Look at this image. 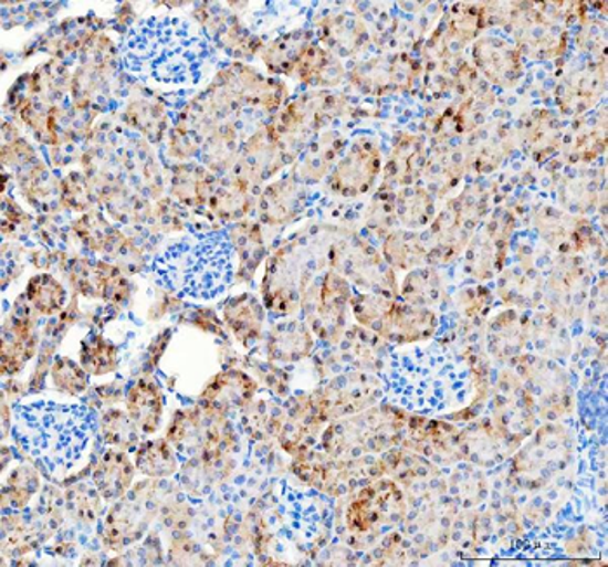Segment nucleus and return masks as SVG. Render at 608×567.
I'll return each mask as SVG.
<instances>
[{
  "instance_id": "obj_27",
  "label": "nucleus",
  "mask_w": 608,
  "mask_h": 567,
  "mask_svg": "<svg viewBox=\"0 0 608 567\" xmlns=\"http://www.w3.org/2000/svg\"><path fill=\"white\" fill-rule=\"evenodd\" d=\"M21 78H23L27 94L44 99L51 105H56L65 98L72 87V75L69 69L56 57L36 66L32 74L21 75Z\"/></svg>"
},
{
  "instance_id": "obj_5",
  "label": "nucleus",
  "mask_w": 608,
  "mask_h": 567,
  "mask_svg": "<svg viewBox=\"0 0 608 567\" xmlns=\"http://www.w3.org/2000/svg\"><path fill=\"white\" fill-rule=\"evenodd\" d=\"M328 262L337 274L355 282L365 290L388 291L397 290L394 272L382 260L373 245L361 241L357 235L339 239L328 248Z\"/></svg>"
},
{
  "instance_id": "obj_10",
  "label": "nucleus",
  "mask_w": 608,
  "mask_h": 567,
  "mask_svg": "<svg viewBox=\"0 0 608 567\" xmlns=\"http://www.w3.org/2000/svg\"><path fill=\"white\" fill-rule=\"evenodd\" d=\"M510 21L518 39L520 50L528 56L547 60L564 51L565 30L559 29L555 18L544 17L541 8H515Z\"/></svg>"
},
{
  "instance_id": "obj_53",
  "label": "nucleus",
  "mask_w": 608,
  "mask_h": 567,
  "mask_svg": "<svg viewBox=\"0 0 608 567\" xmlns=\"http://www.w3.org/2000/svg\"><path fill=\"white\" fill-rule=\"evenodd\" d=\"M148 220L155 221V227L163 232H172V230L181 229V212H179V204H175L170 199H164L151 209L150 218Z\"/></svg>"
},
{
  "instance_id": "obj_1",
  "label": "nucleus",
  "mask_w": 608,
  "mask_h": 567,
  "mask_svg": "<svg viewBox=\"0 0 608 567\" xmlns=\"http://www.w3.org/2000/svg\"><path fill=\"white\" fill-rule=\"evenodd\" d=\"M318 266H324L322 256L310 250V242L294 241L280 248L268 260L261 287L268 308L275 315L294 314Z\"/></svg>"
},
{
  "instance_id": "obj_55",
  "label": "nucleus",
  "mask_w": 608,
  "mask_h": 567,
  "mask_svg": "<svg viewBox=\"0 0 608 567\" xmlns=\"http://www.w3.org/2000/svg\"><path fill=\"white\" fill-rule=\"evenodd\" d=\"M170 338H172V329H164L151 339L150 348H148V356H146L148 357L145 364L146 375H150V372L157 368L158 363L163 359L167 345H169Z\"/></svg>"
},
{
  "instance_id": "obj_45",
  "label": "nucleus",
  "mask_w": 608,
  "mask_h": 567,
  "mask_svg": "<svg viewBox=\"0 0 608 567\" xmlns=\"http://www.w3.org/2000/svg\"><path fill=\"white\" fill-rule=\"evenodd\" d=\"M39 487H41V477H39L35 470L27 465L18 466L9 475L8 484H6L4 493H2V506L21 511V508L29 505Z\"/></svg>"
},
{
  "instance_id": "obj_56",
  "label": "nucleus",
  "mask_w": 608,
  "mask_h": 567,
  "mask_svg": "<svg viewBox=\"0 0 608 567\" xmlns=\"http://www.w3.org/2000/svg\"><path fill=\"white\" fill-rule=\"evenodd\" d=\"M188 318L185 317L182 321H188V323L193 324L195 327H200V329L209 330V333H221V327H219L218 318H216L214 312L212 311H190L187 312Z\"/></svg>"
},
{
  "instance_id": "obj_58",
  "label": "nucleus",
  "mask_w": 608,
  "mask_h": 567,
  "mask_svg": "<svg viewBox=\"0 0 608 567\" xmlns=\"http://www.w3.org/2000/svg\"><path fill=\"white\" fill-rule=\"evenodd\" d=\"M93 396L102 400V405H115V402L126 399L124 387L118 380L112 385H102V387L94 388Z\"/></svg>"
},
{
  "instance_id": "obj_9",
  "label": "nucleus",
  "mask_w": 608,
  "mask_h": 567,
  "mask_svg": "<svg viewBox=\"0 0 608 567\" xmlns=\"http://www.w3.org/2000/svg\"><path fill=\"white\" fill-rule=\"evenodd\" d=\"M289 162H292L291 156L280 145L272 126H263L243 144L233 169L249 185H260L270 180Z\"/></svg>"
},
{
  "instance_id": "obj_35",
  "label": "nucleus",
  "mask_w": 608,
  "mask_h": 567,
  "mask_svg": "<svg viewBox=\"0 0 608 567\" xmlns=\"http://www.w3.org/2000/svg\"><path fill=\"white\" fill-rule=\"evenodd\" d=\"M134 463L138 472L154 481L172 477L179 470L178 458L167 439H154L139 444Z\"/></svg>"
},
{
  "instance_id": "obj_23",
  "label": "nucleus",
  "mask_w": 608,
  "mask_h": 567,
  "mask_svg": "<svg viewBox=\"0 0 608 567\" xmlns=\"http://www.w3.org/2000/svg\"><path fill=\"white\" fill-rule=\"evenodd\" d=\"M296 77L306 86L318 90H333L345 81L346 70L331 51L322 45L312 44L297 65Z\"/></svg>"
},
{
  "instance_id": "obj_3",
  "label": "nucleus",
  "mask_w": 608,
  "mask_h": 567,
  "mask_svg": "<svg viewBox=\"0 0 608 567\" xmlns=\"http://www.w3.org/2000/svg\"><path fill=\"white\" fill-rule=\"evenodd\" d=\"M158 502L155 500V482H139L138 486L127 491L106 515L103 526V543L109 550L120 552L139 542L151 521L157 515Z\"/></svg>"
},
{
  "instance_id": "obj_39",
  "label": "nucleus",
  "mask_w": 608,
  "mask_h": 567,
  "mask_svg": "<svg viewBox=\"0 0 608 567\" xmlns=\"http://www.w3.org/2000/svg\"><path fill=\"white\" fill-rule=\"evenodd\" d=\"M81 366L93 376H105L118 368V348L102 335L90 333L82 339Z\"/></svg>"
},
{
  "instance_id": "obj_21",
  "label": "nucleus",
  "mask_w": 608,
  "mask_h": 567,
  "mask_svg": "<svg viewBox=\"0 0 608 567\" xmlns=\"http://www.w3.org/2000/svg\"><path fill=\"white\" fill-rule=\"evenodd\" d=\"M134 465L126 451L109 449L93 470V484L106 502H115L126 496L133 486Z\"/></svg>"
},
{
  "instance_id": "obj_40",
  "label": "nucleus",
  "mask_w": 608,
  "mask_h": 567,
  "mask_svg": "<svg viewBox=\"0 0 608 567\" xmlns=\"http://www.w3.org/2000/svg\"><path fill=\"white\" fill-rule=\"evenodd\" d=\"M395 208L397 218L407 229H418L430 221L433 214V200L430 192L422 187L401 188L398 196H395Z\"/></svg>"
},
{
  "instance_id": "obj_32",
  "label": "nucleus",
  "mask_w": 608,
  "mask_h": 567,
  "mask_svg": "<svg viewBox=\"0 0 608 567\" xmlns=\"http://www.w3.org/2000/svg\"><path fill=\"white\" fill-rule=\"evenodd\" d=\"M434 329V317L428 311L419 306L401 305L395 302L394 312L389 315L382 338L394 339L398 344L416 342V339L428 338Z\"/></svg>"
},
{
  "instance_id": "obj_43",
  "label": "nucleus",
  "mask_w": 608,
  "mask_h": 567,
  "mask_svg": "<svg viewBox=\"0 0 608 567\" xmlns=\"http://www.w3.org/2000/svg\"><path fill=\"white\" fill-rule=\"evenodd\" d=\"M99 200L105 202L112 218L122 223H139L150 218L151 206L139 196L138 190L118 187Z\"/></svg>"
},
{
  "instance_id": "obj_7",
  "label": "nucleus",
  "mask_w": 608,
  "mask_h": 567,
  "mask_svg": "<svg viewBox=\"0 0 608 567\" xmlns=\"http://www.w3.org/2000/svg\"><path fill=\"white\" fill-rule=\"evenodd\" d=\"M381 171V151L373 138L353 141L348 154L337 162L328 178V187L343 197H358L369 192Z\"/></svg>"
},
{
  "instance_id": "obj_13",
  "label": "nucleus",
  "mask_w": 608,
  "mask_h": 567,
  "mask_svg": "<svg viewBox=\"0 0 608 567\" xmlns=\"http://www.w3.org/2000/svg\"><path fill=\"white\" fill-rule=\"evenodd\" d=\"M511 145L513 133L506 123L494 120L482 124L471 133L468 144L464 145L468 169L479 172L492 171L510 154Z\"/></svg>"
},
{
  "instance_id": "obj_26",
  "label": "nucleus",
  "mask_w": 608,
  "mask_h": 567,
  "mask_svg": "<svg viewBox=\"0 0 608 567\" xmlns=\"http://www.w3.org/2000/svg\"><path fill=\"white\" fill-rule=\"evenodd\" d=\"M604 74L598 75L596 70L574 74L564 84H559L558 93H556L559 108L564 111V114L579 117L598 102L600 94L604 93Z\"/></svg>"
},
{
  "instance_id": "obj_51",
  "label": "nucleus",
  "mask_w": 608,
  "mask_h": 567,
  "mask_svg": "<svg viewBox=\"0 0 608 567\" xmlns=\"http://www.w3.org/2000/svg\"><path fill=\"white\" fill-rule=\"evenodd\" d=\"M102 498L103 496L96 490V486L78 484V486L66 491V511L77 521L94 523L99 517V512H102Z\"/></svg>"
},
{
  "instance_id": "obj_8",
  "label": "nucleus",
  "mask_w": 608,
  "mask_h": 567,
  "mask_svg": "<svg viewBox=\"0 0 608 567\" xmlns=\"http://www.w3.org/2000/svg\"><path fill=\"white\" fill-rule=\"evenodd\" d=\"M32 312V305L23 294L12 305L11 315L2 327L0 363L4 376H14L23 371L24 364H29L36 354L39 338Z\"/></svg>"
},
{
  "instance_id": "obj_12",
  "label": "nucleus",
  "mask_w": 608,
  "mask_h": 567,
  "mask_svg": "<svg viewBox=\"0 0 608 567\" xmlns=\"http://www.w3.org/2000/svg\"><path fill=\"white\" fill-rule=\"evenodd\" d=\"M258 385L251 376L239 369L218 372L200 393L199 405L218 414L245 408L254 397Z\"/></svg>"
},
{
  "instance_id": "obj_37",
  "label": "nucleus",
  "mask_w": 608,
  "mask_h": 567,
  "mask_svg": "<svg viewBox=\"0 0 608 567\" xmlns=\"http://www.w3.org/2000/svg\"><path fill=\"white\" fill-rule=\"evenodd\" d=\"M203 164L211 172H224L230 168H235L239 160V132L237 127H219L218 132L212 133L203 141L202 150Z\"/></svg>"
},
{
  "instance_id": "obj_25",
  "label": "nucleus",
  "mask_w": 608,
  "mask_h": 567,
  "mask_svg": "<svg viewBox=\"0 0 608 567\" xmlns=\"http://www.w3.org/2000/svg\"><path fill=\"white\" fill-rule=\"evenodd\" d=\"M310 45H312V32L294 30L270 42L261 50V57L272 74L294 75Z\"/></svg>"
},
{
  "instance_id": "obj_49",
  "label": "nucleus",
  "mask_w": 608,
  "mask_h": 567,
  "mask_svg": "<svg viewBox=\"0 0 608 567\" xmlns=\"http://www.w3.org/2000/svg\"><path fill=\"white\" fill-rule=\"evenodd\" d=\"M73 232L81 239L82 244L93 253H103L106 241L114 232V227L105 220L102 212L90 211L82 214L75 223H73Z\"/></svg>"
},
{
  "instance_id": "obj_34",
  "label": "nucleus",
  "mask_w": 608,
  "mask_h": 567,
  "mask_svg": "<svg viewBox=\"0 0 608 567\" xmlns=\"http://www.w3.org/2000/svg\"><path fill=\"white\" fill-rule=\"evenodd\" d=\"M122 120L130 129L141 133L150 144H160L166 136L167 114L160 103L145 98L133 99L122 112Z\"/></svg>"
},
{
  "instance_id": "obj_44",
  "label": "nucleus",
  "mask_w": 608,
  "mask_h": 567,
  "mask_svg": "<svg viewBox=\"0 0 608 567\" xmlns=\"http://www.w3.org/2000/svg\"><path fill=\"white\" fill-rule=\"evenodd\" d=\"M349 303L360 326L374 330L376 335H385L389 315L394 312V300L379 294H357Z\"/></svg>"
},
{
  "instance_id": "obj_6",
  "label": "nucleus",
  "mask_w": 608,
  "mask_h": 567,
  "mask_svg": "<svg viewBox=\"0 0 608 567\" xmlns=\"http://www.w3.org/2000/svg\"><path fill=\"white\" fill-rule=\"evenodd\" d=\"M418 74V63L409 54H382L355 66L349 72V81L361 93L382 96L395 91L410 90Z\"/></svg>"
},
{
  "instance_id": "obj_31",
  "label": "nucleus",
  "mask_w": 608,
  "mask_h": 567,
  "mask_svg": "<svg viewBox=\"0 0 608 567\" xmlns=\"http://www.w3.org/2000/svg\"><path fill=\"white\" fill-rule=\"evenodd\" d=\"M224 323L240 344L249 345L260 338L263 330L264 311L252 294H240L224 305Z\"/></svg>"
},
{
  "instance_id": "obj_46",
  "label": "nucleus",
  "mask_w": 608,
  "mask_h": 567,
  "mask_svg": "<svg viewBox=\"0 0 608 567\" xmlns=\"http://www.w3.org/2000/svg\"><path fill=\"white\" fill-rule=\"evenodd\" d=\"M51 378L57 392L77 397L90 388V372L70 357H56L51 366Z\"/></svg>"
},
{
  "instance_id": "obj_19",
  "label": "nucleus",
  "mask_w": 608,
  "mask_h": 567,
  "mask_svg": "<svg viewBox=\"0 0 608 567\" xmlns=\"http://www.w3.org/2000/svg\"><path fill=\"white\" fill-rule=\"evenodd\" d=\"M306 204V192L294 178L264 188L260 197V218L266 224H285L300 217Z\"/></svg>"
},
{
  "instance_id": "obj_15",
  "label": "nucleus",
  "mask_w": 608,
  "mask_h": 567,
  "mask_svg": "<svg viewBox=\"0 0 608 567\" xmlns=\"http://www.w3.org/2000/svg\"><path fill=\"white\" fill-rule=\"evenodd\" d=\"M476 69L495 86L510 87L522 77L518 50L503 39L482 38L474 44Z\"/></svg>"
},
{
  "instance_id": "obj_22",
  "label": "nucleus",
  "mask_w": 608,
  "mask_h": 567,
  "mask_svg": "<svg viewBox=\"0 0 608 567\" xmlns=\"http://www.w3.org/2000/svg\"><path fill=\"white\" fill-rule=\"evenodd\" d=\"M126 408L134 423L145 435L160 429L164 417V396L151 378H139L126 393Z\"/></svg>"
},
{
  "instance_id": "obj_54",
  "label": "nucleus",
  "mask_w": 608,
  "mask_h": 567,
  "mask_svg": "<svg viewBox=\"0 0 608 567\" xmlns=\"http://www.w3.org/2000/svg\"><path fill=\"white\" fill-rule=\"evenodd\" d=\"M255 371L260 372L261 380L272 388L273 392L285 393L287 390V375L282 369H276L273 364L255 363Z\"/></svg>"
},
{
  "instance_id": "obj_4",
  "label": "nucleus",
  "mask_w": 608,
  "mask_h": 567,
  "mask_svg": "<svg viewBox=\"0 0 608 567\" xmlns=\"http://www.w3.org/2000/svg\"><path fill=\"white\" fill-rule=\"evenodd\" d=\"M349 286L343 275L331 270L321 281L310 284L301 300L304 317L310 329L325 342H339L345 333L346 305Z\"/></svg>"
},
{
  "instance_id": "obj_30",
  "label": "nucleus",
  "mask_w": 608,
  "mask_h": 567,
  "mask_svg": "<svg viewBox=\"0 0 608 567\" xmlns=\"http://www.w3.org/2000/svg\"><path fill=\"white\" fill-rule=\"evenodd\" d=\"M251 193L249 183L243 181L235 172L223 180H216L207 206L214 217L221 220H239L245 217L251 209Z\"/></svg>"
},
{
  "instance_id": "obj_24",
  "label": "nucleus",
  "mask_w": 608,
  "mask_h": 567,
  "mask_svg": "<svg viewBox=\"0 0 608 567\" xmlns=\"http://www.w3.org/2000/svg\"><path fill=\"white\" fill-rule=\"evenodd\" d=\"M522 147L535 160H544L562 145L564 127L549 111H537L525 120L522 132Z\"/></svg>"
},
{
  "instance_id": "obj_11",
  "label": "nucleus",
  "mask_w": 608,
  "mask_h": 567,
  "mask_svg": "<svg viewBox=\"0 0 608 567\" xmlns=\"http://www.w3.org/2000/svg\"><path fill=\"white\" fill-rule=\"evenodd\" d=\"M374 388L376 380L370 376L349 372L331 381L321 393L313 396V399L327 420L331 417L360 411L370 400L376 399Z\"/></svg>"
},
{
  "instance_id": "obj_41",
  "label": "nucleus",
  "mask_w": 608,
  "mask_h": 567,
  "mask_svg": "<svg viewBox=\"0 0 608 567\" xmlns=\"http://www.w3.org/2000/svg\"><path fill=\"white\" fill-rule=\"evenodd\" d=\"M424 245L419 241L418 235L407 230L389 233L385 242V260L394 269L412 270L419 263L424 262Z\"/></svg>"
},
{
  "instance_id": "obj_57",
  "label": "nucleus",
  "mask_w": 608,
  "mask_h": 567,
  "mask_svg": "<svg viewBox=\"0 0 608 567\" xmlns=\"http://www.w3.org/2000/svg\"><path fill=\"white\" fill-rule=\"evenodd\" d=\"M27 217L24 212L21 211L20 206L14 202V200L2 199V229L4 233H8L9 227L11 230L17 229L18 224L24 223Z\"/></svg>"
},
{
  "instance_id": "obj_18",
  "label": "nucleus",
  "mask_w": 608,
  "mask_h": 567,
  "mask_svg": "<svg viewBox=\"0 0 608 567\" xmlns=\"http://www.w3.org/2000/svg\"><path fill=\"white\" fill-rule=\"evenodd\" d=\"M345 136L337 132L322 133L303 148L294 168V180L303 183H316L333 169L334 162L345 148Z\"/></svg>"
},
{
  "instance_id": "obj_36",
  "label": "nucleus",
  "mask_w": 608,
  "mask_h": 567,
  "mask_svg": "<svg viewBox=\"0 0 608 567\" xmlns=\"http://www.w3.org/2000/svg\"><path fill=\"white\" fill-rule=\"evenodd\" d=\"M233 244L239 254L237 281H251L264 254L263 232L260 224L252 221L237 224L233 230Z\"/></svg>"
},
{
  "instance_id": "obj_16",
  "label": "nucleus",
  "mask_w": 608,
  "mask_h": 567,
  "mask_svg": "<svg viewBox=\"0 0 608 567\" xmlns=\"http://www.w3.org/2000/svg\"><path fill=\"white\" fill-rule=\"evenodd\" d=\"M426 160H428V154L421 136L410 135V133L398 136L386 162L382 188L395 190V188L410 187L424 171Z\"/></svg>"
},
{
  "instance_id": "obj_52",
  "label": "nucleus",
  "mask_w": 608,
  "mask_h": 567,
  "mask_svg": "<svg viewBox=\"0 0 608 567\" xmlns=\"http://www.w3.org/2000/svg\"><path fill=\"white\" fill-rule=\"evenodd\" d=\"M397 220L394 190L381 188L370 206L367 224H369V229L377 230V232H388L389 229H394V223Z\"/></svg>"
},
{
  "instance_id": "obj_20",
  "label": "nucleus",
  "mask_w": 608,
  "mask_h": 567,
  "mask_svg": "<svg viewBox=\"0 0 608 567\" xmlns=\"http://www.w3.org/2000/svg\"><path fill=\"white\" fill-rule=\"evenodd\" d=\"M467 151L464 145L455 147L449 141H437L426 160V180L431 185V190H437L438 196H443L447 190L459 183L461 176L467 171Z\"/></svg>"
},
{
  "instance_id": "obj_50",
  "label": "nucleus",
  "mask_w": 608,
  "mask_h": 567,
  "mask_svg": "<svg viewBox=\"0 0 608 567\" xmlns=\"http://www.w3.org/2000/svg\"><path fill=\"white\" fill-rule=\"evenodd\" d=\"M102 254H106L114 262L112 265L118 266L122 272H127V274H138L145 265L138 245L134 244L118 229H114L109 235Z\"/></svg>"
},
{
  "instance_id": "obj_28",
  "label": "nucleus",
  "mask_w": 608,
  "mask_h": 567,
  "mask_svg": "<svg viewBox=\"0 0 608 567\" xmlns=\"http://www.w3.org/2000/svg\"><path fill=\"white\" fill-rule=\"evenodd\" d=\"M312 348V333L300 321L279 324L268 338V356L279 363H297L308 357Z\"/></svg>"
},
{
  "instance_id": "obj_48",
  "label": "nucleus",
  "mask_w": 608,
  "mask_h": 567,
  "mask_svg": "<svg viewBox=\"0 0 608 567\" xmlns=\"http://www.w3.org/2000/svg\"><path fill=\"white\" fill-rule=\"evenodd\" d=\"M401 296L409 305H433L440 298V281L433 270L419 269L403 282Z\"/></svg>"
},
{
  "instance_id": "obj_17",
  "label": "nucleus",
  "mask_w": 608,
  "mask_h": 567,
  "mask_svg": "<svg viewBox=\"0 0 608 567\" xmlns=\"http://www.w3.org/2000/svg\"><path fill=\"white\" fill-rule=\"evenodd\" d=\"M318 39L334 56L349 57L369 41V30L364 20L353 13H337L316 23Z\"/></svg>"
},
{
  "instance_id": "obj_38",
  "label": "nucleus",
  "mask_w": 608,
  "mask_h": 567,
  "mask_svg": "<svg viewBox=\"0 0 608 567\" xmlns=\"http://www.w3.org/2000/svg\"><path fill=\"white\" fill-rule=\"evenodd\" d=\"M33 311L39 315H54L66 305V290L51 274H36L24 290Z\"/></svg>"
},
{
  "instance_id": "obj_47",
  "label": "nucleus",
  "mask_w": 608,
  "mask_h": 567,
  "mask_svg": "<svg viewBox=\"0 0 608 567\" xmlns=\"http://www.w3.org/2000/svg\"><path fill=\"white\" fill-rule=\"evenodd\" d=\"M61 204L73 212L93 211L97 202L96 192L90 180L81 172L72 171L61 180Z\"/></svg>"
},
{
  "instance_id": "obj_29",
  "label": "nucleus",
  "mask_w": 608,
  "mask_h": 567,
  "mask_svg": "<svg viewBox=\"0 0 608 567\" xmlns=\"http://www.w3.org/2000/svg\"><path fill=\"white\" fill-rule=\"evenodd\" d=\"M214 185L216 176L209 169L197 164H181L172 172L170 193L179 204L197 208L207 204Z\"/></svg>"
},
{
  "instance_id": "obj_14",
  "label": "nucleus",
  "mask_w": 608,
  "mask_h": 567,
  "mask_svg": "<svg viewBox=\"0 0 608 567\" xmlns=\"http://www.w3.org/2000/svg\"><path fill=\"white\" fill-rule=\"evenodd\" d=\"M400 505V494L391 482H377L365 487L358 498L349 505L346 521L357 533H367L379 524L388 523L395 506Z\"/></svg>"
},
{
  "instance_id": "obj_2",
  "label": "nucleus",
  "mask_w": 608,
  "mask_h": 567,
  "mask_svg": "<svg viewBox=\"0 0 608 567\" xmlns=\"http://www.w3.org/2000/svg\"><path fill=\"white\" fill-rule=\"evenodd\" d=\"M345 112L346 99L343 96L333 91L316 90L289 103L270 126L280 145L294 160L303 151V145H308L310 138H316L321 129Z\"/></svg>"
},
{
  "instance_id": "obj_42",
  "label": "nucleus",
  "mask_w": 608,
  "mask_h": 567,
  "mask_svg": "<svg viewBox=\"0 0 608 567\" xmlns=\"http://www.w3.org/2000/svg\"><path fill=\"white\" fill-rule=\"evenodd\" d=\"M103 441L112 448L120 449V451H134L138 449L139 433L138 424L134 423L129 412H124L122 409H108L103 414L102 423Z\"/></svg>"
},
{
  "instance_id": "obj_33",
  "label": "nucleus",
  "mask_w": 608,
  "mask_h": 567,
  "mask_svg": "<svg viewBox=\"0 0 608 567\" xmlns=\"http://www.w3.org/2000/svg\"><path fill=\"white\" fill-rule=\"evenodd\" d=\"M114 265L103 260H91V258H73L66 263V279L75 294L90 300H103L106 279Z\"/></svg>"
}]
</instances>
